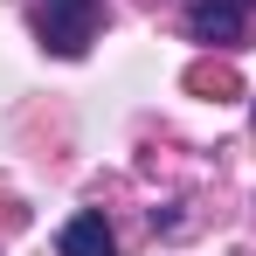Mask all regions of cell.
Masks as SVG:
<instances>
[{
    "label": "cell",
    "instance_id": "cell-1",
    "mask_svg": "<svg viewBox=\"0 0 256 256\" xmlns=\"http://www.w3.org/2000/svg\"><path fill=\"white\" fill-rule=\"evenodd\" d=\"M104 28V0H42V48L48 56H84Z\"/></svg>",
    "mask_w": 256,
    "mask_h": 256
},
{
    "label": "cell",
    "instance_id": "cell-3",
    "mask_svg": "<svg viewBox=\"0 0 256 256\" xmlns=\"http://www.w3.org/2000/svg\"><path fill=\"white\" fill-rule=\"evenodd\" d=\"M56 256H118V236H111V222L97 208H84L56 228Z\"/></svg>",
    "mask_w": 256,
    "mask_h": 256
},
{
    "label": "cell",
    "instance_id": "cell-2",
    "mask_svg": "<svg viewBox=\"0 0 256 256\" xmlns=\"http://www.w3.org/2000/svg\"><path fill=\"white\" fill-rule=\"evenodd\" d=\"M250 21H256V0H187V35L208 42V48L242 42Z\"/></svg>",
    "mask_w": 256,
    "mask_h": 256
}]
</instances>
